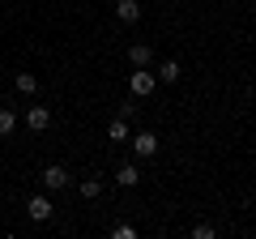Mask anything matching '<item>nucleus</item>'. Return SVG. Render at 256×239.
<instances>
[{
	"mask_svg": "<svg viewBox=\"0 0 256 239\" xmlns=\"http://www.w3.org/2000/svg\"><path fill=\"white\" fill-rule=\"evenodd\" d=\"M128 90L137 94V98H150V94H154V90H158V77H154V73H150V68H137V73L128 77Z\"/></svg>",
	"mask_w": 256,
	"mask_h": 239,
	"instance_id": "obj_1",
	"label": "nucleus"
},
{
	"mask_svg": "<svg viewBox=\"0 0 256 239\" xmlns=\"http://www.w3.org/2000/svg\"><path fill=\"white\" fill-rule=\"evenodd\" d=\"M43 188H47V192H56V188H68V171H64L60 162H47V166H43Z\"/></svg>",
	"mask_w": 256,
	"mask_h": 239,
	"instance_id": "obj_2",
	"label": "nucleus"
},
{
	"mask_svg": "<svg viewBox=\"0 0 256 239\" xmlns=\"http://www.w3.org/2000/svg\"><path fill=\"white\" fill-rule=\"evenodd\" d=\"M26 214H30V218H34V222H47V218H52V214H56V205L47 201L43 192H38V196H30V201H26Z\"/></svg>",
	"mask_w": 256,
	"mask_h": 239,
	"instance_id": "obj_3",
	"label": "nucleus"
},
{
	"mask_svg": "<svg viewBox=\"0 0 256 239\" xmlns=\"http://www.w3.org/2000/svg\"><path fill=\"white\" fill-rule=\"evenodd\" d=\"M132 154L137 158H154L158 154V137L154 132H137V137H132Z\"/></svg>",
	"mask_w": 256,
	"mask_h": 239,
	"instance_id": "obj_4",
	"label": "nucleus"
},
{
	"mask_svg": "<svg viewBox=\"0 0 256 239\" xmlns=\"http://www.w3.org/2000/svg\"><path fill=\"white\" fill-rule=\"evenodd\" d=\"M128 60H132L137 68H150V64H154V47H150V43H132V47H128Z\"/></svg>",
	"mask_w": 256,
	"mask_h": 239,
	"instance_id": "obj_5",
	"label": "nucleus"
},
{
	"mask_svg": "<svg viewBox=\"0 0 256 239\" xmlns=\"http://www.w3.org/2000/svg\"><path fill=\"white\" fill-rule=\"evenodd\" d=\"M116 184H120V188H137V184H141V171H137V162H124V166H116Z\"/></svg>",
	"mask_w": 256,
	"mask_h": 239,
	"instance_id": "obj_6",
	"label": "nucleus"
},
{
	"mask_svg": "<svg viewBox=\"0 0 256 239\" xmlns=\"http://www.w3.org/2000/svg\"><path fill=\"white\" fill-rule=\"evenodd\" d=\"M26 124H30V132H43L47 124H52V111H47V107H30L26 111Z\"/></svg>",
	"mask_w": 256,
	"mask_h": 239,
	"instance_id": "obj_7",
	"label": "nucleus"
},
{
	"mask_svg": "<svg viewBox=\"0 0 256 239\" xmlns=\"http://www.w3.org/2000/svg\"><path fill=\"white\" fill-rule=\"evenodd\" d=\"M116 18L120 22H137L141 18V0H116Z\"/></svg>",
	"mask_w": 256,
	"mask_h": 239,
	"instance_id": "obj_8",
	"label": "nucleus"
},
{
	"mask_svg": "<svg viewBox=\"0 0 256 239\" xmlns=\"http://www.w3.org/2000/svg\"><path fill=\"white\" fill-rule=\"evenodd\" d=\"M154 77H158V82H166V86H175V82H180V77H184V73H180V60H162Z\"/></svg>",
	"mask_w": 256,
	"mask_h": 239,
	"instance_id": "obj_9",
	"label": "nucleus"
},
{
	"mask_svg": "<svg viewBox=\"0 0 256 239\" xmlns=\"http://www.w3.org/2000/svg\"><path fill=\"white\" fill-rule=\"evenodd\" d=\"M13 128H18V116H13V107H0V137H13Z\"/></svg>",
	"mask_w": 256,
	"mask_h": 239,
	"instance_id": "obj_10",
	"label": "nucleus"
},
{
	"mask_svg": "<svg viewBox=\"0 0 256 239\" xmlns=\"http://www.w3.org/2000/svg\"><path fill=\"white\" fill-rule=\"evenodd\" d=\"M13 82H18V90H22V94H34V90H38V77H34V73H18Z\"/></svg>",
	"mask_w": 256,
	"mask_h": 239,
	"instance_id": "obj_11",
	"label": "nucleus"
},
{
	"mask_svg": "<svg viewBox=\"0 0 256 239\" xmlns=\"http://www.w3.org/2000/svg\"><path fill=\"white\" fill-rule=\"evenodd\" d=\"M107 137L111 141H128V124H124V120H111V124H107Z\"/></svg>",
	"mask_w": 256,
	"mask_h": 239,
	"instance_id": "obj_12",
	"label": "nucleus"
},
{
	"mask_svg": "<svg viewBox=\"0 0 256 239\" xmlns=\"http://www.w3.org/2000/svg\"><path fill=\"white\" fill-rule=\"evenodd\" d=\"M98 192H102V180H94V175H90V180H82V196H86V201H94Z\"/></svg>",
	"mask_w": 256,
	"mask_h": 239,
	"instance_id": "obj_13",
	"label": "nucleus"
},
{
	"mask_svg": "<svg viewBox=\"0 0 256 239\" xmlns=\"http://www.w3.org/2000/svg\"><path fill=\"white\" fill-rule=\"evenodd\" d=\"M192 239H214V222H196L192 226Z\"/></svg>",
	"mask_w": 256,
	"mask_h": 239,
	"instance_id": "obj_14",
	"label": "nucleus"
},
{
	"mask_svg": "<svg viewBox=\"0 0 256 239\" xmlns=\"http://www.w3.org/2000/svg\"><path fill=\"white\" fill-rule=\"evenodd\" d=\"M111 235H116V239H132V235H137V230L128 226V222H120V226H116V230H111Z\"/></svg>",
	"mask_w": 256,
	"mask_h": 239,
	"instance_id": "obj_15",
	"label": "nucleus"
}]
</instances>
